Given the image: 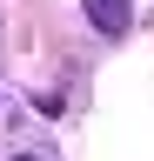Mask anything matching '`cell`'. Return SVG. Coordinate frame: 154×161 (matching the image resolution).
Instances as JSON below:
<instances>
[{
  "instance_id": "1",
  "label": "cell",
  "mask_w": 154,
  "mask_h": 161,
  "mask_svg": "<svg viewBox=\"0 0 154 161\" xmlns=\"http://www.w3.org/2000/svg\"><path fill=\"white\" fill-rule=\"evenodd\" d=\"M87 20H94V34H107V40H121L134 27V0H81Z\"/></svg>"
},
{
  "instance_id": "2",
  "label": "cell",
  "mask_w": 154,
  "mask_h": 161,
  "mask_svg": "<svg viewBox=\"0 0 154 161\" xmlns=\"http://www.w3.org/2000/svg\"><path fill=\"white\" fill-rule=\"evenodd\" d=\"M13 161H34V154H13Z\"/></svg>"
}]
</instances>
